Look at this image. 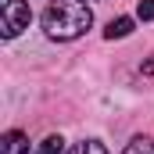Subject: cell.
I'll use <instances>...</instances> for the list:
<instances>
[{
	"mask_svg": "<svg viewBox=\"0 0 154 154\" xmlns=\"http://www.w3.org/2000/svg\"><path fill=\"white\" fill-rule=\"evenodd\" d=\"M0 154H29V136L18 133V129L4 133L0 136Z\"/></svg>",
	"mask_w": 154,
	"mask_h": 154,
	"instance_id": "cell-3",
	"label": "cell"
},
{
	"mask_svg": "<svg viewBox=\"0 0 154 154\" xmlns=\"http://www.w3.org/2000/svg\"><path fill=\"white\" fill-rule=\"evenodd\" d=\"M68 154H108V147H104L100 140H82V143H75Z\"/></svg>",
	"mask_w": 154,
	"mask_h": 154,
	"instance_id": "cell-7",
	"label": "cell"
},
{
	"mask_svg": "<svg viewBox=\"0 0 154 154\" xmlns=\"http://www.w3.org/2000/svg\"><path fill=\"white\" fill-rule=\"evenodd\" d=\"M136 18H140V22H151L154 18V0H140V4H136Z\"/></svg>",
	"mask_w": 154,
	"mask_h": 154,
	"instance_id": "cell-8",
	"label": "cell"
},
{
	"mask_svg": "<svg viewBox=\"0 0 154 154\" xmlns=\"http://www.w3.org/2000/svg\"><path fill=\"white\" fill-rule=\"evenodd\" d=\"M36 154H65V140L61 136H43L36 143Z\"/></svg>",
	"mask_w": 154,
	"mask_h": 154,
	"instance_id": "cell-5",
	"label": "cell"
},
{
	"mask_svg": "<svg viewBox=\"0 0 154 154\" xmlns=\"http://www.w3.org/2000/svg\"><path fill=\"white\" fill-rule=\"evenodd\" d=\"M32 22V11L25 0H0V36L14 39L22 29H29Z\"/></svg>",
	"mask_w": 154,
	"mask_h": 154,
	"instance_id": "cell-2",
	"label": "cell"
},
{
	"mask_svg": "<svg viewBox=\"0 0 154 154\" xmlns=\"http://www.w3.org/2000/svg\"><path fill=\"white\" fill-rule=\"evenodd\" d=\"M122 154H154V143L147 140V136H133L129 143H125V151Z\"/></svg>",
	"mask_w": 154,
	"mask_h": 154,
	"instance_id": "cell-6",
	"label": "cell"
},
{
	"mask_svg": "<svg viewBox=\"0 0 154 154\" xmlns=\"http://www.w3.org/2000/svg\"><path fill=\"white\" fill-rule=\"evenodd\" d=\"M129 32H133V18H115V22H108V29H104L108 39H125Z\"/></svg>",
	"mask_w": 154,
	"mask_h": 154,
	"instance_id": "cell-4",
	"label": "cell"
},
{
	"mask_svg": "<svg viewBox=\"0 0 154 154\" xmlns=\"http://www.w3.org/2000/svg\"><path fill=\"white\" fill-rule=\"evenodd\" d=\"M93 25V11L86 0H50V7L43 11V32L50 39H79Z\"/></svg>",
	"mask_w": 154,
	"mask_h": 154,
	"instance_id": "cell-1",
	"label": "cell"
}]
</instances>
